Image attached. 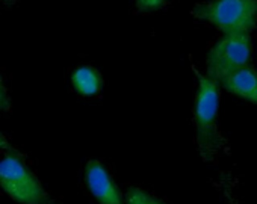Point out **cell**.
Segmentation results:
<instances>
[{"instance_id": "obj_4", "label": "cell", "mask_w": 257, "mask_h": 204, "mask_svg": "<svg viewBox=\"0 0 257 204\" xmlns=\"http://www.w3.org/2000/svg\"><path fill=\"white\" fill-rule=\"evenodd\" d=\"M251 59L249 34H231L219 38L207 53V76L219 82L230 73L243 68Z\"/></svg>"}, {"instance_id": "obj_9", "label": "cell", "mask_w": 257, "mask_h": 204, "mask_svg": "<svg viewBox=\"0 0 257 204\" xmlns=\"http://www.w3.org/2000/svg\"><path fill=\"white\" fill-rule=\"evenodd\" d=\"M135 4L141 13H156L165 7L167 0H135Z\"/></svg>"}, {"instance_id": "obj_5", "label": "cell", "mask_w": 257, "mask_h": 204, "mask_svg": "<svg viewBox=\"0 0 257 204\" xmlns=\"http://www.w3.org/2000/svg\"><path fill=\"white\" fill-rule=\"evenodd\" d=\"M85 181L98 204H124L122 192L103 163L97 160L88 162L85 166Z\"/></svg>"}, {"instance_id": "obj_6", "label": "cell", "mask_w": 257, "mask_h": 204, "mask_svg": "<svg viewBox=\"0 0 257 204\" xmlns=\"http://www.w3.org/2000/svg\"><path fill=\"white\" fill-rule=\"evenodd\" d=\"M230 94L257 105V71L251 67L239 68L218 82Z\"/></svg>"}, {"instance_id": "obj_7", "label": "cell", "mask_w": 257, "mask_h": 204, "mask_svg": "<svg viewBox=\"0 0 257 204\" xmlns=\"http://www.w3.org/2000/svg\"><path fill=\"white\" fill-rule=\"evenodd\" d=\"M71 85L74 91L82 97L97 95L103 88V79L98 70L89 65L76 68L71 73Z\"/></svg>"}, {"instance_id": "obj_11", "label": "cell", "mask_w": 257, "mask_h": 204, "mask_svg": "<svg viewBox=\"0 0 257 204\" xmlns=\"http://www.w3.org/2000/svg\"><path fill=\"white\" fill-rule=\"evenodd\" d=\"M0 148L5 150V151H16V148L8 142V139L2 133H0Z\"/></svg>"}, {"instance_id": "obj_8", "label": "cell", "mask_w": 257, "mask_h": 204, "mask_svg": "<svg viewBox=\"0 0 257 204\" xmlns=\"http://www.w3.org/2000/svg\"><path fill=\"white\" fill-rule=\"evenodd\" d=\"M125 204H167L153 193L141 189V187H128L125 190Z\"/></svg>"}, {"instance_id": "obj_3", "label": "cell", "mask_w": 257, "mask_h": 204, "mask_svg": "<svg viewBox=\"0 0 257 204\" xmlns=\"http://www.w3.org/2000/svg\"><path fill=\"white\" fill-rule=\"evenodd\" d=\"M0 189L19 204H52V198L17 151L0 160Z\"/></svg>"}, {"instance_id": "obj_1", "label": "cell", "mask_w": 257, "mask_h": 204, "mask_svg": "<svg viewBox=\"0 0 257 204\" xmlns=\"http://www.w3.org/2000/svg\"><path fill=\"white\" fill-rule=\"evenodd\" d=\"M218 108L219 83L209 76H200L194 103V124L198 150L204 159H212L219 148V135L216 129Z\"/></svg>"}, {"instance_id": "obj_10", "label": "cell", "mask_w": 257, "mask_h": 204, "mask_svg": "<svg viewBox=\"0 0 257 204\" xmlns=\"http://www.w3.org/2000/svg\"><path fill=\"white\" fill-rule=\"evenodd\" d=\"M8 109H10V97H8L5 82L2 79V74H0V112L8 111Z\"/></svg>"}, {"instance_id": "obj_2", "label": "cell", "mask_w": 257, "mask_h": 204, "mask_svg": "<svg viewBox=\"0 0 257 204\" xmlns=\"http://www.w3.org/2000/svg\"><path fill=\"white\" fill-rule=\"evenodd\" d=\"M194 16L224 35L249 34L257 25V0H212L198 5Z\"/></svg>"}]
</instances>
